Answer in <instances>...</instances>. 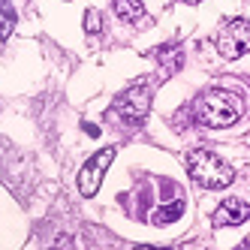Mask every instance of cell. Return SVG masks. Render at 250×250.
I'll return each instance as SVG.
<instances>
[{"label": "cell", "instance_id": "1", "mask_svg": "<svg viewBox=\"0 0 250 250\" xmlns=\"http://www.w3.org/2000/svg\"><path fill=\"white\" fill-rule=\"evenodd\" d=\"M241 115H244V100L226 87H208L193 105V118L205 130H226Z\"/></svg>", "mask_w": 250, "mask_h": 250}, {"label": "cell", "instance_id": "2", "mask_svg": "<svg viewBox=\"0 0 250 250\" xmlns=\"http://www.w3.org/2000/svg\"><path fill=\"white\" fill-rule=\"evenodd\" d=\"M187 172H190L193 181L205 190H223V187L232 184V178H235V172L208 148H196V151L187 154Z\"/></svg>", "mask_w": 250, "mask_h": 250}, {"label": "cell", "instance_id": "3", "mask_svg": "<svg viewBox=\"0 0 250 250\" xmlns=\"http://www.w3.org/2000/svg\"><path fill=\"white\" fill-rule=\"evenodd\" d=\"M148 109H151V84L145 79H139L133 87L121 91L115 100V115L130 127H139L148 118Z\"/></svg>", "mask_w": 250, "mask_h": 250}, {"label": "cell", "instance_id": "4", "mask_svg": "<svg viewBox=\"0 0 250 250\" xmlns=\"http://www.w3.org/2000/svg\"><path fill=\"white\" fill-rule=\"evenodd\" d=\"M115 154H118V148H103V151H97L87 163H82V169H79V193L82 196H97V190H100V184H103V178H105V169L112 166V160H115Z\"/></svg>", "mask_w": 250, "mask_h": 250}, {"label": "cell", "instance_id": "5", "mask_svg": "<svg viewBox=\"0 0 250 250\" xmlns=\"http://www.w3.org/2000/svg\"><path fill=\"white\" fill-rule=\"evenodd\" d=\"M217 51L226 61H238L244 51H250V21L232 19L217 37Z\"/></svg>", "mask_w": 250, "mask_h": 250}, {"label": "cell", "instance_id": "6", "mask_svg": "<svg viewBox=\"0 0 250 250\" xmlns=\"http://www.w3.org/2000/svg\"><path fill=\"white\" fill-rule=\"evenodd\" d=\"M250 217V205L247 202H241V199H226V202H220V208L214 211V226H238V223H244Z\"/></svg>", "mask_w": 250, "mask_h": 250}, {"label": "cell", "instance_id": "7", "mask_svg": "<svg viewBox=\"0 0 250 250\" xmlns=\"http://www.w3.org/2000/svg\"><path fill=\"white\" fill-rule=\"evenodd\" d=\"M181 211H184V202H181V196H178V199H172L169 205L151 211V223L154 226H166V223H172V220L181 217Z\"/></svg>", "mask_w": 250, "mask_h": 250}, {"label": "cell", "instance_id": "8", "mask_svg": "<svg viewBox=\"0 0 250 250\" xmlns=\"http://www.w3.org/2000/svg\"><path fill=\"white\" fill-rule=\"evenodd\" d=\"M115 15L121 21H139L145 15V6L142 0H115Z\"/></svg>", "mask_w": 250, "mask_h": 250}, {"label": "cell", "instance_id": "9", "mask_svg": "<svg viewBox=\"0 0 250 250\" xmlns=\"http://www.w3.org/2000/svg\"><path fill=\"white\" fill-rule=\"evenodd\" d=\"M15 30V9L9 0H0V40H9Z\"/></svg>", "mask_w": 250, "mask_h": 250}, {"label": "cell", "instance_id": "10", "mask_svg": "<svg viewBox=\"0 0 250 250\" xmlns=\"http://www.w3.org/2000/svg\"><path fill=\"white\" fill-rule=\"evenodd\" d=\"M84 27H87V33H94V37L103 30V24H100V12H97V9H87V15H84Z\"/></svg>", "mask_w": 250, "mask_h": 250}, {"label": "cell", "instance_id": "11", "mask_svg": "<svg viewBox=\"0 0 250 250\" xmlns=\"http://www.w3.org/2000/svg\"><path fill=\"white\" fill-rule=\"evenodd\" d=\"M184 3H199V0H184Z\"/></svg>", "mask_w": 250, "mask_h": 250}]
</instances>
